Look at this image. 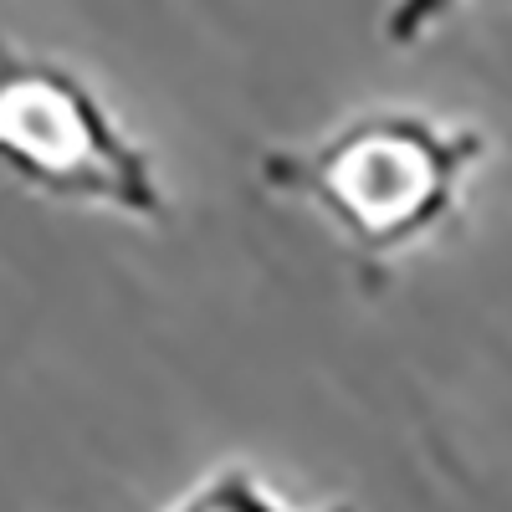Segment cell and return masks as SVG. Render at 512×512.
Returning <instances> with one entry per match:
<instances>
[{"mask_svg": "<svg viewBox=\"0 0 512 512\" xmlns=\"http://www.w3.org/2000/svg\"><path fill=\"white\" fill-rule=\"evenodd\" d=\"M466 0H390V11H384V41H390L395 52H410L420 47L425 36H436Z\"/></svg>", "mask_w": 512, "mask_h": 512, "instance_id": "obj_4", "label": "cell"}, {"mask_svg": "<svg viewBox=\"0 0 512 512\" xmlns=\"http://www.w3.org/2000/svg\"><path fill=\"white\" fill-rule=\"evenodd\" d=\"M487 154L492 139L477 123L379 103L338 118L318 139L262 149L256 185L308 205L354 251L364 282H379L390 262L461 221Z\"/></svg>", "mask_w": 512, "mask_h": 512, "instance_id": "obj_1", "label": "cell"}, {"mask_svg": "<svg viewBox=\"0 0 512 512\" xmlns=\"http://www.w3.org/2000/svg\"><path fill=\"white\" fill-rule=\"evenodd\" d=\"M0 175L57 205L164 226L159 159L123 128L77 67L0 36Z\"/></svg>", "mask_w": 512, "mask_h": 512, "instance_id": "obj_2", "label": "cell"}, {"mask_svg": "<svg viewBox=\"0 0 512 512\" xmlns=\"http://www.w3.org/2000/svg\"><path fill=\"white\" fill-rule=\"evenodd\" d=\"M164 512H303V507H292L282 492H272L246 461H226L210 477H200L180 502H169ZM313 512H359V507L333 502V507H313Z\"/></svg>", "mask_w": 512, "mask_h": 512, "instance_id": "obj_3", "label": "cell"}]
</instances>
